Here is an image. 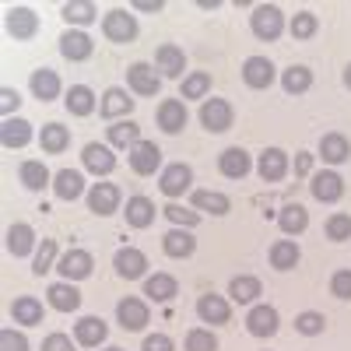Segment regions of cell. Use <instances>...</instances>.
Instances as JSON below:
<instances>
[{
    "mask_svg": "<svg viewBox=\"0 0 351 351\" xmlns=\"http://www.w3.org/2000/svg\"><path fill=\"white\" fill-rule=\"evenodd\" d=\"M250 25H253V36H256V39L274 43V39L285 32V14H281V8H274V4H260V8H253Z\"/></svg>",
    "mask_w": 351,
    "mask_h": 351,
    "instance_id": "6da1fadb",
    "label": "cell"
},
{
    "mask_svg": "<svg viewBox=\"0 0 351 351\" xmlns=\"http://www.w3.org/2000/svg\"><path fill=\"white\" fill-rule=\"evenodd\" d=\"M102 32H106V39H112V43H130L134 36H137V21H134V14H127V11H109L106 18H102Z\"/></svg>",
    "mask_w": 351,
    "mask_h": 351,
    "instance_id": "7a4b0ae2",
    "label": "cell"
},
{
    "mask_svg": "<svg viewBox=\"0 0 351 351\" xmlns=\"http://www.w3.org/2000/svg\"><path fill=\"white\" fill-rule=\"evenodd\" d=\"M200 123L208 127L211 134H225L232 127V106L225 99H208L200 106Z\"/></svg>",
    "mask_w": 351,
    "mask_h": 351,
    "instance_id": "3957f363",
    "label": "cell"
},
{
    "mask_svg": "<svg viewBox=\"0 0 351 351\" xmlns=\"http://www.w3.org/2000/svg\"><path fill=\"white\" fill-rule=\"evenodd\" d=\"M158 165H162V152H158L155 141H141V144L130 148V169L137 176H152Z\"/></svg>",
    "mask_w": 351,
    "mask_h": 351,
    "instance_id": "277c9868",
    "label": "cell"
},
{
    "mask_svg": "<svg viewBox=\"0 0 351 351\" xmlns=\"http://www.w3.org/2000/svg\"><path fill=\"white\" fill-rule=\"evenodd\" d=\"M8 32L14 39H32L39 32V14L32 8H11L8 11Z\"/></svg>",
    "mask_w": 351,
    "mask_h": 351,
    "instance_id": "5b68a950",
    "label": "cell"
},
{
    "mask_svg": "<svg viewBox=\"0 0 351 351\" xmlns=\"http://www.w3.org/2000/svg\"><path fill=\"white\" fill-rule=\"evenodd\" d=\"M246 327L253 337H274L278 334V309L274 306H253L246 316Z\"/></svg>",
    "mask_w": 351,
    "mask_h": 351,
    "instance_id": "8992f818",
    "label": "cell"
},
{
    "mask_svg": "<svg viewBox=\"0 0 351 351\" xmlns=\"http://www.w3.org/2000/svg\"><path fill=\"white\" fill-rule=\"evenodd\" d=\"M112 263H116V274H120V278H127V281H137L144 271H148V256H144L141 250H134V246L120 250Z\"/></svg>",
    "mask_w": 351,
    "mask_h": 351,
    "instance_id": "52a82bcc",
    "label": "cell"
},
{
    "mask_svg": "<svg viewBox=\"0 0 351 351\" xmlns=\"http://www.w3.org/2000/svg\"><path fill=\"white\" fill-rule=\"evenodd\" d=\"M190 183H193V172H190V165H183V162H176V165H169L165 172H162V193L165 197H180V193H186L190 190Z\"/></svg>",
    "mask_w": 351,
    "mask_h": 351,
    "instance_id": "ba28073f",
    "label": "cell"
},
{
    "mask_svg": "<svg viewBox=\"0 0 351 351\" xmlns=\"http://www.w3.org/2000/svg\"><path fill=\"white\" fill-rule=\"evenodd\" d=\"M88 208H92L95 215H116V208H120V190H116L112 183H95L92 193H88Z\"/></svg>",
    "mask_w": 351,
    "mask_h": 351,
    "instance_id": "9c48e42d",
    "label": "cell"
},
{
    "mask_svg": "<svg viewBox=\"0 0 351 351\" xmlns=\"http://www.w3.org/2000/svg\"><path fill=\"white\" fill-rule=\"evenodd\" d=\"M56 271H60L67 281H81L92 274V253H84V250H71L60 256V263H56Z\"/></svg>",
    "mask_w": 351,
    "mask_h": 351,
    "instance_id": "30bf717a",
    "label": "cell"
},
{
    "mask_svg": "<svg viewBox=\"0 0 351 351\" xmlns=\"http://www.w3.org/2000/svg\"><path fill=\"white\" fill-rule=\"evenodd\" d=\"M256 172H260V180H263V183H278V180H285V172H288V155H285L281 148H267V152L260 155Z\"/></svg>",
    "mask_w": 351,
    "mask_h": 351,
    "instance_id": "8fae6325",
    "label": "cell"
},
{
    "mask_svg": "<svg viewBox=\"0 0 351 351\" xmlns=\"http://www.w3.org/2000/svg\"><path fill=\"white\" fill-rule=\"evenodd\" d=\"M243 77H246V84L250 88H271V81H274V64L267 60V56H250V60L243 64Z\"/></svg>",
    "mask_w": 351,
    "mask_h": 351,
    "instance_id": "7c38bea8",
    "label": "cell"
},
{
    "mask_svg": "<svg viewBox=\"0 0 351 351\" xmlns=\"http://www.w3.org/2000/svg\"><path fill=\"white\" fill-rule=\"evenodd\" d=\"M81 158H84V169H92L95 176H109L112 169H116V155L106 148V144H84V152H81Z\"/></svg>",
    "mask_w": 351,
    "mask_h": 351,
    "instance_id": "4fadbf2b",
    "label": "cell"
},
{
    "mask_svg": "<svg viewBox=\"0 0 351 351\" xmlns=\"http://www.w3.org/2000/svg\"><path fill=\"white\" fill-rule=\"evenodd\" d=\"M127 81H130V88H134L137 95H158V88H162V77L148 64H134L127 71Z\"/></svg>",
    "mask_w": 351,
    "mask_h": 351,
    "instance_id": "5bb4252c",
    "label": "cell"
},
{
    "mask_svg": "<svg viewBox=\"0 0 351 351\" xmlns=\"http://www.w3.org/2000/svg\"><path fill=\"white\" fill-rule=\"evenodd\" d=\"M158 127H162L165 134H180V130L186 127V106H183L180 99H165V102L158 106Z\"/></svg>",
    "mask_w": 351,
    "mask_h": 351,
    "instance_id": "9a60e30c",
    "label": "cell"
},
{
    "mask_svg": "<svg viewBox=\"0 0 351 351\" xmlns=\"http://www.w3.org/2000/svg\"><path fill=\"white\" fill-rule=\"evenodd\" d=\"M116 316H120L123 330H144V324H148V306H144L141 299H123L120 306H116Z\"/></svg>",
    "mask_w": 351,
    "mask_h": 351,
    "instance_id": "2e32d148",
    "label": "cell"
},
{
    "mask_svg": "<svg viewBox=\"0 0 351 351\" xmlns=\"http://www.w3.org/2000/svg\"><path fill=\"white\" fill-rule=\"evenodd\" d=\"M197 316L204 319V324L221 327V324H228L232 309H228V302H225L221 295H200V302H197Z\"/></svg>",
    "mask_w": 351,
    "mask_h": 351,
    "instance_id": "e0dca14e",
    "label": "cell"
},
{
    "mask_svg": "<svg viewBox=\"0 0 351 351\" xmlns=\"http://www.w3.org/2000/svg\"><path fill=\"white\" fill-rule=\"evenodd\" d=\"M155 64H158V71H162L165 77H180V74L186 71V56H183L180 46L165 43V46H158V53H155Z\"/></svg>",
    "mask_w": 351,
    "mask_h": 351,
    "instance_id": "ac0fdd59",
    "label": "cell"
},
{
    "mask_svg": "<svg viewBox=\"0 0 351 351\" xmlns=\"http://www.w3.org/2000/svg\"><path fill=\"white\" fill-rule=\"evenodd\" d=\"M341 193H344V180H341L337 172H319V176H313V197H316V200L334 204V200H341Z\"/></svg>",
    "mask_w": 351,
    "mask_h": 351,
    "instance_id": "d6986e66",
    "label": "cell"
},
{
    "mask_svg": "<svg viewBox=\"0 0 351 351\" xmlns=\"http://www.w3.org/2000/svg\"><path fill=\"white\" fill-rule=\"evenodd\" d=\"M106 334H109V327L102 324L99 316H84V319H77V327H74V337L84 348H99L106 341Z\"/></svg>",
    "mask_w": 351,
    "mask_h": 351,
    "instance_id": "ffe728a7",
    "label": "cell"
},
{
    "mask_svg": "<svg viewBox=\"0 0 351 351\" xmlns=\"http://www.w3.org/2000/svg\"><path fill=\"white\" fill-rule=\"evenodd\" d=\"M162 250L169 256H176V260H183V256H190L197 250V239L190 236L186 228H172V232H165V236H162Z\"/></svg>",
    "mask_w": 351,
    "mask_h": 351,
    "instance_id": "44dd1931",
    "label": "cell"
},
{
    "mask_svg": "<svg viewBox=\"0 0 351 351\" xmlns=\"http://www.w3.org/2000/svg\"><path fill=\"white\" fill-rule=\"evenodd\" d=\"M102 116L106 120H116V116H130L134 112V99L123 92V88H109V92L102 95Z\"/></svg>",
    "mask_w": 351,
    "mask_h": 351,
    "instance_id": "7402d4cb",
    "label": "cell"
},
{
    "mask_svg": "<svg viewBox=\"0 0 351 351\" xmlns=\"http://www.w3.org/2000/svg\"><path fill=\"white\" fill-rule=\"evenodd\" d=\"M53 190H56V197H60V200H77V197L84 193L81 172H74V169H60V172L53 176Z\"/></svg>",
    "mask_w": 351,
    "mask_h": 351,
    "instance_id": "603a6c76",
    "label": "cell"
},
{
    "mask_svg": "<svg viewBox=\"0 0 351 351\" xmlns=\"http://www.w3.org/2000/svg\"><path fill=\"white\" fill-rule=\"evenodd\" d=\"M278 225L285 236H299V232H306L309 225V211L302 208V204H285L281 215H278Z\"/></svg>",
    "mask_w": 351,
    "mask_h": 351,
    "instance_id": "cb8c5ba5",
    "label": "cell"
},
{
    "mask_svg": "<svg viewBox=\"0 0 351 351\" xmlns=\"http://www.w3.org/2000/svg\"><path fill=\"white\" fill-rule=\"evenodd\" d=\"M218 169H221V176H228V180H243V176L250 172V155L243 148H225L221 158H218Z\"/></svg>",
    "mask_w": 351,
    "mask_h": 351,
    "instance_id": "d4e9b609",
    "label": "cell"
},
{
    "mask_svg": "<svg viewBox=\"0 0 351 351\" xmlns=\"http://www.w3.org/2000/svg\"><path fill=\"white\" fill-rule=\"evenodd\" d=\"M123 215H127V225H130V228H148V225L155 221V204H152L148 197H130Z\"/></svg>",
    "mask_w": 351,
    "mask_h": 351,
    "instance_id": "484cf974",
    "label": "cell"
},
{
    "mask_svg": "<svg viewBox=\"0 0 351 351\" xmlns=\"http://www.w3.org/2000/svg\"><path fill=\"white\" fill-rule=\"evenodd\" d=\"M32 246H36V232H32V225L18 221V225L8 228V250H11L14 256H28V253H32Z\"/></svg>",
    "mask_w": 351,
    "mask_h": 351,
    "instance_id": "4316f807",
    "label": "cell"
},
{
    "mask_svg": "<svg viewBox=\"0 0 351 351\" xmlns=\"http://www.w3.org/2000/svg\"><path fill=\"white\" fill-rule=\"evenodd\" d=\"M92 39H88L84 32H67L64 39H60V53L67 56V60H74V64H81V60H88L92 56Z\"/></svg>",
    "mask_w": 351,
    "mask_h": 351,
    "instance_id": "83f0119b",
    "label": "cell"
},
{
    "mask_svg": "<svg viewBox=\"0 0 351 351\" xmlns=\"http://www.w3.org/2000/svg\"><path fill=\"white\" fill-rule=\"evenodd\" d=\"M49 306L53 309H60V313H74L81 306V291L74 285H49Z\"/></svg>",
    "mask_w": 351,
    "mask_h": 351,
    "instance_id": "f1b7e54d",
    "label": "cell"
},
{
    "mask_svg": "<svg viewBox=\"0 0 351 351\" xmlns=\"http://www.w3.org/2000/svg\"><path fill=\"white\" fill-rule=\"evenodd\" d=\"M0 141H4V148H25V144L32 141V123L4 120V127H0Z\"/></svg>",
    "mask_w": 351,
    "mask_h": 351,
    "instance_id": "f546056e",
    "label": "cell"
},
{
    "mask_svg": "<svg viewBox=\"0 0 351 351\" xmlns=\"http://www.w3.org/2000/svg\"><path fill=\"white\" fill-rule=\"evenodd\" d=\"M39 144H43V152H49V155H60L67 144H71V130L67 127H60V123H46L43 127V134H39Z\"/></svg>",
    "mask_w": 351,
    "mask_h": 351,
    "instance_id": "4dcf8cb0",
    "label": "cell"
},
{
    "mask_svg": "<svg viewBox=\"0 0 351 351\" xmlns=\"http://www.w3.org/2000/svg\"><path fill=\"white\" fill-rule=\"evenodd\" d=\"M32 92H36V99H43V102H53L56 95H60V77H56L49 67L36 71V74H32Z\"/></svg>",
    "mask_w": 351,
    "mask_h": 351,
    "instance_id": "1f68e13d",
    "label": "cell"
},
{
    "mask_svg": "<svg viewBox=\"0 0 351 351\" xmlns=\"http://www.w3.org/2000/svg\"><path fill=\"white\" fill-rule=\"evenodd\" d=\"M319 155H324V162H330V165H341L351 155V144L341 134H327L324 141H319Z\"/></svg>",
    "mask_w": 351,
    "mask_h": 351,
    "instance_id": "d6a6232c",
    "label": "cell"
},
{
    "mask_svg": "<svg viewBox=\"0 0 351 351\" xmlns=\"http://www.w3.org/2000/svg\"><path fill=\"white\" fill-rule=\"evenodd\" d=\"M299 246L291 243V239H281V243H274L271 246V267H278V271H291L299 263Z\"/></svg>",
    "mask_w": 351,
    "mask_h": 351,
    "instance_id": "836d02e7",
    "label": "cell"
},
{
    "mask_svg": "<svg viewBox=\"0 0 351 351\" xmlns=\"http://www.w3.org/2000/svg\"><path fill=\"white\" fill-rule=\"evenodd\" d=\"M67 109L74 116H88V112H95V92L88 84H74L71 92H67Z\"/></svg>",
    "mask_w": 351,
    "mask_h": 351,
    "instance_id": "e575fe53",
    "label": "cell"
},
{
    "mask_svg": "<svg viewBox=\"0 0 351 351\" xmlns=\"http://www.w3.org/2000/svg\"><path fill=\"white\" fill-rule=\"evenodd\" d=\"M11 316H14V324H43V306L32 299V295H21V299H14V306H11Z\"/></svg>",
    "mask_w": 351,
    "mask_h": 351,
    "instance_id": "d590c367",
    "label": "cell"
},
{
    "mask_svg": "<svg viewBox=\"0 0 351 351\" xmlns=\"http://www.w3.org/2000/svg\"><path fill=\"white\" fill-rule=\"evenodd\" d=\"M193 208L197 211H211V215H228V208H232V204H228V197L225 193H211V190H197L193 193Z\"/></svg>",
    "mask_w": 351,
    "mask_h": 351,
    "instance_id": "8d00e7d4",
    "label": "cell"
},
{
    "mask_svg": "<svg viewBox=\"0 0 351 351\" xmlns=\"http://www.w3.org/2000/svg\"><path fill=\"white\" fill-rule=\"evenodd\" d=\"M309 84H313V71H309V67H288L285 77H281V88H285L288 95L309 92Z\"/></svg>",
    "mask_w": 351,
    "mask_h": 351,
    "instance_id": "74e56055",
    "label": "cell"
},
{
    "mask_svg": "<svg viewBox=\"0 0 351 351\" xmlns=\"http://www.w3.org/2000/svg\"><path fill=\"white\" fill-rule=\"evenodd\" d=\"M144 295L155 299V302H169V299L176 295V278H169V274L148 278V285H144Z\"/></svg>",
    "mask_w": 351,
    "mask_h": 351,
    "instance_id": "f35d334b",
    "label": "cell"
},
{
    "mask_svg": "<svg viewBox=\"0 0 351 351\" xmlns=\"http://www.w3.org/2000/svg\"><path fill=\"white\" fill-rule=\"evenodd\" d=\"M18 176H21V183H25L28 190H43V186L49 183V169H46L43 162H21Z\"/></svg>",
    "mask_w": 351,
    "mask_h": 351,
    "instance_id": "ab89813d",
    "label": "cell"
},
{
    "mask_svg": "<svg viewBox=\"0 0 351 351\" xmlns=\"http://www.w3.org/2000/svg\"><path fill=\"white\" fill-rule=\"evenodd\" d=\"M109 141L116 144V148H134V144H141V127L137 123H112L109 127Z\"/></svg>",
    "mask_w": 351,
    "mask_h": 351,
    "instance_id": "60d3db41",
    "label": "cell"
},
{
    "mask_svg": "<svg viewBox=\"0 0 351 351\" xmlns=\"http://www.w3.org/2000/svg\"><path fill=\"white\" fill-rule=\"evenodd\" d=\"M228 295L236 299V302H253L256 295H260V281L256 278H232V285H228Z\"/></svg>",
    "mask_w": 351,
    "mask_h": 351,
    "instance_id": "b9f144b4",
    "label": "cell"
},
{
    "mask_svg": "<svg viewBox=\"0 0 351 351\" xmlns=\"http://www.w3.org/2000/svg\"><path fill=\"white\" fill-rule=\"evenodd\" d=\"M95 4H88V0H71V4H64V18L74 21V25H88V21H95Z\"/></svg>",
    "mask_w": 351,
    "mask_h": 351,
    "instance_id": "7bdbcfd3",
    "label": "cell"
},
{
    "mask_svg": "<svg viewBox=\"0 0 351 351\" xmlns=\"http://www.w3.org/2000/svg\"><path fill=\"white\" fill-rule=\"evenodd\" d=\"M208 88H211V74L197 71V74H190L183 81V99H204V95H208Z\"/></svg>",
    "mask_w": 351,
    "mask_h": 351,
    "instance_id": "ee69618b",
    "label": "cell"
},
{
    "mask_svg": "<svg viewBox=\"0 0 351 351\" xmlns=\"http://www.w3.org/2000/svg\"><path fill=\"white\" fill-rule=\"evenodd\" d=\"M327 236H330L334 243L351 239V215H330V218H327Z\"/></svg>",
    "mask_w": 351,
    "mask_h": 351,
    "instance_id": "f6af8a7d",
    "label": "cell"
},
{
    "mask_svg": "<svg viewBox=\"0 0 351 351\" xmlns=\"http://www.w3.org/2000/svg\"><path fill=\"white\" fill-rule=\"evenodd\" d=\"M291 36H295V39H309V36H316V14L299 11L295 18H291Z\"/></svg>",
    "mask_w": 351,
    "mask_h": 351,
    "instance_id": "bcb514c9",
    "label": "cell"
},
{
    "mask_svg": "<svg viewBox=\"0 0 351 351\" xmlns=\"http://www.w3.org/2000/svg\"><path fill=\"white\" fill-rule=\"evenodd\" d=\"M186 351H218V341L211 330H190L186 334Z\"/></svg>",
    "mask_w": 351,
    "mask_h": 351,
    "instance_id": "7dc6e473",
    "label": "cell"
},
{
    "mask_svg": "<svg viewBox=\"0 0 351 351\" xmlns=\"http://www.w3.org/2000/svg\"><path fill=\"white\" fill-rule=\"evenodd\" d=\"M53 256H56V243L53 239H43V246H39V253H36V274L43 278L46 271H53Z\"/></svg>",
    "mask_w": 351,
    "mask_h": 351,
    "instance_id": "c3c4849f",
    "label": "cell"
},
{
    "mask_svg": "<svg viewBox=\"0 0 351 351\" xmlns=\"http://www.w3.org/2000/svg\"><path fill=\"white\" fill-rule=\"evenodd\" d=\"M162 211H165V218H169V221L183 225V228H193V225L200 221V215H197V211H186V208H180V204H169V208H162Z\"/></svg>",
    "mask_w": 351,
    "mask_h": 351,
    "instance_id": "681fc988",
    "label": "cell"
},
{
    "mask_svg": "<svg viewBox=\"0 0 351 351\" xmlns=\"http://www.w3.org/2000/svg\"><path fill=\"white\" fill-rule=\"evenodd\" d=\"M324 324H327V319L319 316V313H302V316L295 319V330H299V334H306V337H313V334L324 330Z\"/></svg>",
    "mask_w": 351,
    "mask_h": 351,
    "instance_id": "f907efd6",
    "label": "cell"
},
{
    "mask_svg": "<svg viewBox=\"0 0 351 351\" xmlns=\"http://www.w3.org/2000/svg\"><path fill=\"white\" fill-rule=\"evenodd\" d=\"M0 351H28V341H25V334H14V330H0Z\"/></svg>",
    "mask_w": 351,
    "mask_h": 351,
    "instance_id": "816d5d0a",
    "label": "cell"
},
{
    "mask_svg": "<svg viewBox=\"0 0 351 351\" xmlns=\"http://www.w3.org/2000/svg\"><path fill=\"white\" fill-rule=\"evenodd\" d=\"M330 291L337 299H351V271H337L330 278Z\"/></svg>",
    "mask_w": 351,
    "mask_h": 351,
    "instance_id": "f5cc1de1",
    "label": "cell"
},
{
    "mask_svg": "<svg viewBox=\"0 0 351 351\" xmlns=\"http://www.w3.org/2000/svg\"><path fill=\"white\" fill-rule=\"evenodd\" d=\"M43 351H74V341L67 334H49L43 341Z\"/></svg>",
    "mask_w": 351,
    "mask_h": 351,
    "instance_id": "db71d44e",
    "label": "cell"
},
{
    "mask_svg": "<svg viewBox=\"0 0 351 351\" xmlns=\"http://www.w3.org/2000/svg\"><path fill=\"white\" fill-rule=\"evenodd\" d=\"M21 106V95L14 92V88H4V92H0V109H4V116L11 120V109H18Z\"/></svg>",
    "mask_w": 351,
    "mask_h": 351,
    "instance_id": "11a10c76",
    "label": "cell"
},
{
    "mask_svg": "<svg viewBox=\"0 0 351 351\" xmlns=\"http://www.w3.org/2000/svg\"><path fill=\"white\" fill-rule=\"evenodd\" d=\"M144 351H172V337H165V334H152L148 341H144Z\"/></svg>",
    "mask_w": 351,
    "mask_h": 351,
    "instance_id": "9f6ffc18",
    "label": "cell"
},
{
    "mask_svg": "<svg viewBox=\"0 0 351 351\" xmlns=\"http://www.w3.org/2000/svg\"><path fill=\"white\" fill-rule=\"evenodd\" d=\"M309 169H313V155H306V152H302V155L295 158V172H299V176H306Z\"/></svg>",
    "mask_w": 351,
    "mask_h": 351,
    "instance_id": "6f0895ef",
    "label": "cell"
},
{
    "mask_svg": "<svg viewBox=\"0 0 351 351\" xmlns=\"http://www.w3.org/2000/svg\"><path fill=\"white\" fill-rule=\"evenodd\" d=\"M134 8H141V11H162V0H137Z\"/></svg>",
    "mask_w": 351,
    "mask_h": 351,
    "instance_id": "680465c9",
    "label": "cell"
},
{
    "mask_svg": "<svg viewBox=\"0 0 351 351\" xmlns=\"http://www.w3.org/2000/svg\"><path fill=\"white\" fill-rule=\"evenodd\" d=\"M344 84L351 88V64H348V71H344Z\"/></svg>",
    "mask_w": 351,
    "mask_h": 351,
    "instance_id": "91938a15",
    "label": "cell"
},
{
    "mask_svg": "<svg viewBox=\"0 0 351 351\" xmlns=\"http://www.w3.org/2000/svg\"><path fill=\"white\" fill-rule=\"evenodd\" d=\"M106 351H123V348H106Z\"/></svg>",
    "mask_w": 351,
    "mask_h": 351,
    "instance_id": "94428289",
    "label": "cell"
}]
</instances>
